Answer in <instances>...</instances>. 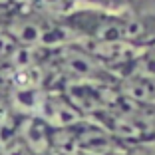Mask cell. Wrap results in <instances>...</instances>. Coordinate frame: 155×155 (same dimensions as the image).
<instances>
[{"label": "cell", "mask_w": 155, "mask_h": 155, "mask_svg": "<svg viewBox=\"0 0 155 155\" xmlns=\"http://www.w3.org/2000/svg\"><path fill=\"white\" fill-rule=\"evenodd\" d=\"M107 155H127L125 149H119V151H114V153H107Z\"/></svg>", "instance_id": "obj_5"}, {"label": "cell", "mask_w": 155, "mask_h": 155, "mask_svg": "<svg viewBox=\"0 0 155 155\" xmlns=\"http://www.w3.org/2000/svg\"><path fill=\"white\" fill-rule=\"evenodd\" d=\"M125 153L127 155H155V137L139 141V143H133V145H127Z\"/></svg>", "instance_id": "obj_4"}, {"label": "cell", "mask_w": 155, "mask_h": 155, "mask_svg": "<svg viewBox=\"0 0 155 155\" xmlns=\"http://www.w3.org/2000/svg\"><path fill=\"white\" fill-rule=\"evenodd\" d=\"M18 48H20V46L16 44V42L8 36L4 30L0 32V70H4V68L10 70V66H12V62H14V56H16Z\"/></svg>", "instance_id": "obj_3"}, {"label": "cell", "mask_w": 155, "mask_h": 155, "mask_svg": "<svg viewBox=\"0 0 155 155\" xmlns=\"http://www.w3.org/2000/svg\"><path fill=\"white\" fill-rule=\"evenodd\" d=\"M36 6L38 14L46 18H66L70 12H74V0H30Z\"/></svg>", "instance_id": "obj_2"}, {"label": "cell", "mask_w": 155, "mask_h": 155, "mask_svg": "<svg viewBox=\"0 0 155 155\" xmlns=\"http://www.w3.org/2000/svg\"><path fill=\"white\" fill-rule=\"evenodd\" d=\"M52 131L54 129L40 117H22L16 127V137L30 155H52Z\"/></svg>", "instance_id": "obj_1"}]
</instances>
